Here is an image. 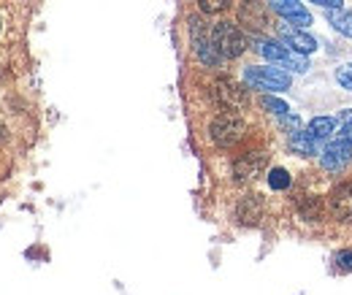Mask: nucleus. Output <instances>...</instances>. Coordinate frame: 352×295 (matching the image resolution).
I'll return each instance as SVG.
<instances>
[{
  "instance_id": "obj_1",
  "label": "nucleus",
  "mask_w": 352,
  "mask_h": 295,
  "mask_svg": "<svg viewBox=\"0 0 352 295\" xmlns=\"http://www.w3.org/2000/svg\"><path fill=\"white\" fill-rule=\"evenodd\" d=\"M255 49L263 54L265 60H271V63H276V65H282V68H290V71H296V74H307V68H309L307 57L298 54V52H293V49H287L285 43L258 39V41H255Z\"/></svg>"
},
{
  "instance_id": "obj_2",
  "label": "nucleus",
  "mask_w": 352,
  "mask_h": 295,
  "mask_svg": "<svg viewBox=\"0 0 352 295\" xmlns=\"http://www.w3.org/2000/svg\"><path fill=\"white\" fill-rule=\"evenodd\" d=\"M212 41L217 46L220 57H225V60H236V57H241L244 49H247L244 33H241L233 22H217V25L212 28Z\"/></svg>"
},
{
  "instance_id": "obj_3",
  "label": "nucleus",
  "mask_w": 352,
  "mask_h": 295,
  "mask_svg": "<svg viewBox=\"0 0 352 295\" xmlns=\"http://www.w3.org/2000/svg\"><path fill=\"white\" fill-rule=\"evenodd\" d=\"M244 82L255 89H268V92H285L290 89L293 79L282 68H268V65H252L244 71Z\"/></svg>"
},
{
  "instance_id": "obj_4",
  "label": "nucleus",
  "mask_w": 352,
  "mask_h": 295,
  "mask_svg": "<svg viewBox=\"0 0 352 295\" xmlns=\"http://www.w3.org/2000/svg\"><path fill=\"white\" fill-rule=\"evenodd\" d=\"M244 120L236 114V111H225L220 114L214 122H212V138L217 146H233L236 141H241L244 135Z\"/></svg>"
},
{
  "instance_id": "obj_5",
  "label": "nucleus",
  "mask_w": 352,
  "mask_h": 295,
  "mask_svg": "<svg viewBox=\"0 0 352 295\" xmlns=\"http://www.w3.org/2000/svg\"><path fill=\"white\" fill-rule=\"evenodd\" d=\"M192 28V49H195V54H198V60L204 63V65H220V52H217V46L212 41V30H206L198 19H192L190 22Z\"/></svg>"
},
{
  "instance_id": "obj_6",
  "label": "nucleus",
  "mask_w": 352,
  "mask_h": 295,
  "mask_svg": "<svg viewBox=\"0 0 352 295\" xmlns=\"http://www.w3.org/2000/svg\"><path fill=\"white\" fill-rule=\"evenodd\" d=\"M212 92H214V100L220 103L225 111H241V109H247V103H250L247 89L239 87L236 82H230V79H220Z\"/></svg>"
},
{
  "instance_id": "obj_7",
  "label": "nucleus",
  "mask_w": 352,
  "mask_h": 295,
  "mask_svg": "<svg viewBox=\"0 0 352 295\" xmlns=\"http://www.w3.org/2000/svg\"><path fill=\"white\" fill-rule=\"evenodd\" d=\"M352 157V138L339 133L336 138H328L322 149V166L328 171H342V166Z\"/></svg>"
},
{
  "instance_id": "obj_8",
  "label": "nucleus",
  "mask_w": 352,
  "mask_h": 295,
  "mask_svg": "<svg viewBox=\"0 0 352 295\" xmlns=\"http://www.w3.org/2000/svg\"><path fill=\"white\" fill-rule=\"evenodd\" d=\"M268 3H271V8H274L282 19L293 22V25H298V28H309V25H311V14L304 8V3H298V0H268Z\"/></svg>"
},
{
  "instance_id": "obj_9",
  "label": "nucleus",
  "mask_w": 352,
  "mask_h": 295,
  "mask_svg": "<svg viewBox=\"0 0 352 295\" xmlns=\"http://www.w3.org/2000/svg\"><path fill=\"white\" fill-rule=\"evenodd\" d=\"M279 39L285 41L287 49H293V52H298V54H311L314 49H317V41L304 33V30H298V28H287V25H279Z\"/></svg>"
},
{
  "instance_id": "obj_10",
  "label": "nucleus",
  "mask_w": 352,
  "mask_h": 295,
  "mask_svg": "<svg viewBox=\"0 0 352 295\" xmlns=\"http://www.w3.org/2000/svg\"><path fill=\"white\" fill-rule=\"evenodd\" d=\"M331 214H333L336 219H344V222L352 219V182L339 184V187L331 193Z\"/></svg>"
},
{
  "instance_id": "obj_11",
  "label": "nucleus",
  "mask_w": 352,
  "mask_h": 295,
  "mask_svg": "<svg viewBox=\"0 0 352 295\" xmlns=\"http://www.w3.org/2000/svg\"><path fill=\"white\" fill-rule=\"evenodd\" d=\"M263 168H265V155H261V152H250V155H244V157H239L233 163V173H236L239 182L258 176Z\"/></svg>"
},
{
  "instance_id": "obj_12",
  "label": "nucleus",
  "mask_w": 352,
  "mask_h": 295,
  "mask_svg": "<svg viewBox=\"0 0 352 295\" xmlns=\"http://www.w3.org/2000/svg\"><path fill=\"white\" fill-rule=\"evenodd\" d=\"M239 17H241V22H244L247 28H252V30H263L265 25H268V19H265V6L261 0H244Z\"/></svg>"
},
{
  "instance_id": "obj_13",
  "label": "nucleus",
  "mask_w": 352,
  "mask_h": 295,
  "mask_svg": "<svg viewBox=\"0 0 352 295\" xmlns=\"http://www.w3.org/2000/svg\"><path fill=\"white\" fill-rule=\"evenodd\" d=\"M325 19L333 25V30H339L342 36L352 39V11H347L344 6H342V8H328Z\"/></svg>"
},
{
  "instance_id": "obj_14",
  "label": "nucleus",
  "mask_w": 352,
  "mask_h": 295,
  "mask_svg": "<svg viewBox=\"0 0 352 295\" xmlns=\"http://www.w3.org/2000/svg\"><path fill=\"white\" fill-rule=\"evenodd\" d=\"M290 149L304 155V157H311V155H317L320 146H317V141L309 135L307 130H296V133H290Z\"/></svg>"
},
{
  "instance_id": "obj_15",
  "label": "nucleus",
  "mask_w": 352,
  "mask_h": 295,
  "mask_svg": "<svg viewBox=\"0 0 352 295\" xmlns=\"http://www.w3.org/2000/svg\"><path fill=\"white\" fill-rule=\"evenodd\" d=\"M333 125H336V120H331V117H314V120L309 122L307 133L314 141H328L331 133H333Z\"/></svg>"
},
{
  "instance_id": "obj_16",
  "label": "nucleus",
  "mask_w": 352,
  "mask_h": 295,
  "mask_svg": "<svg viewBox=\"0 0 352 295\" xmlns=\"http://www.w3.org/2000/svg\"><path fill=\"white\" fill-rule=\"evenodd\" d=\"M261 106H263L265 111L276 114V117H282V114H290V106H287L285 100L274 98V95H263V98H261Z\"/></svg>"
},
{
  "instance_id": "obj_17",
  "label": "nucleus",
  "mask_w": 352,
  "mask_h": 295,
  "mask_svg": "<svg viewBox=\"0 0 352 295\" xmlns=\"http://www.w3.org/2000/svg\"><path fill=\"white\" fill-rule=\"evenodd\" d=\"M268 184H271V190H287L290 187V173L285 168H274L268 173Z\"/></svg>"
},
{
  "instance_id": "obj_18",
  "label": "nucleus",
  "mask_w": 352,
  "mask_h": 295,
  "mask_svg": "<svg viewBox=\"0 0 352 295\" xmlns=\"http://www.w3.org/2000/svg\"><path fill=\"white\" fill-rule=\"evenodd\" d=\"M201 3V11L204 14H220L230 6V0H198Z\"/></svg>"
},
{
  "instance_id": "obj_19",
  "label": "nucleus",
  "mask_w": 352,
  "mask_h": 295,
  "mask_svg": "<svg viewBox=\"0 0 352 295\" xmlns=\"http://www.w3.org/2000/svg\"><path fill=\"white\" fill-rule=\"evenodd\" d=\"M336 82L344 87V89H352V65H344L336 71Z\"/></svg>"
},
{
  "instance_id": "obj_20",
  "label": "nucleus",
  "mask_w": 352,
  "mask_h": 295,
  "mask_svg": "<svg viewBox=\"0 0 352 295\" xmlns=\"http://www.w3.org/2000/svg\"><path fill=\"white\" fill-rule=\"evenodd\" d=\"M336 122L342 125V133L352 138V109H344V111L339 114V120H336Z\"/></svg>"
},
{
  "instance_id": "obj_21",
  "label": "nucleus",
  "mask_w": 352,
  "mask_h": 295,
  "mask_svg": "<svg viewBox=\"0 0 352 295\" xmlns=\"http://www.w3.org/2000/svg\"><path fill=\"white\" fill-rule=\"evenodd\" d=\"M279 125L285 127V130H290V133H296V130H301V120L298 117H290V114H282L279 117Z\"/></svg>"
},
{
  "instance_id": "obj_22",
  "label": "nucleus",
  "mask_w": 352,
  "mask_h": 295,
  "mask_svg": "<svg viewBox=\"0 0 352 295\" xmlns=\"http://www.w3.org/2000/svg\"><path fill=\"white\" fill-rule=\"evenodd\" d=\"M336 263L342 271H352V252H339L336 254Z\"/></svg>"
},
{
  "instance_id": "obj_23",
  "label": "nucleus",
  "mask_w": 352,
  "mask_h": 295,
  "mask_svg": "<svg viewBox=\"0 0 352 295\" xmlns=\"http://www.w3.org/2000/svg\"><path fill=\"white\" fill-rule=\"evenodd\" d=\"M317 6H325V8H342V0H311Z\"/></svg>"
}]
</instances>
